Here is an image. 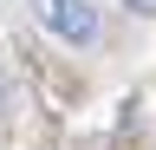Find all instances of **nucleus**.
<instances>
[{"label": "nucleus", "instance_id": "f03ea898", "mask_svg": "<svg viewBox=\"0 0 156 150\" xmlns=\"http://www.w3.org/2000/svg\"><path fill=\"white\" fill-rule=\"evenodd\" d=\"M124 7H136V13H156V0H124Z\"/></svg>", "mask_w": 156, "mask_h": 150}, {"label": "nucleus", "instance_id": "f257e3e1", "mask_svg": "<svg viewBox=\"0 0 156 150\" xmlns=\"http://www.w3.org/2000/svg\"><path fill=\"white\" fill-rule=\"evenodd\" d=\"M46 26L65 46H91L98 39V7L91 0H46Z\"/></svg>", "mask_w": 156, "mask_h": 150}]
</instances>
